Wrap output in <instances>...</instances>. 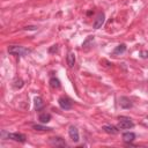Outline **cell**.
Instances as JSON below:
<instances>
[{
	"instance_id": "obj_15",
	"label": "cell",
	"mask_w": 148,
	"mask_h": 148,
	"mask_svg": "<svg viewBox=\"0 0 148 148\" xmlns=\"http://www.w3.org/2000/svg\"><path fill=\"white\" fill-rule=\"evenodd\" d=\"M125 51H126V45H125V44H120V45H118V46L114 49L113 53H114V54H119V53H124Z\"/></svg>"
},
{
	"instance_id": "obj_7",
	"label": "cell",
	"mask_w": 148,
	"mask_h": 148,
	"mask_svg": "<svg viewBox=\"0 0 148 148\" xmlns=\"http://www.w3.org/2000/svg\"><path fill=\"white\" fill-rule=\"evenodd\" d=\"M51 145L52 146H56V147H66V141L62 139V138H59V136H56V138H51L50 140Z\"/></svg>"
},
{
	"instance_id": "obj_19",
	"label": "cell",
	"mask_w": 148,
	"mask_h": 148,
	"mask_svg": "<svg viewBox=\"0 0 148 148\" xmlns=\"http://www.w3.org/2000/svg\"><path fill=\"white\" fill-rule=\"evenodd\" d=\"M25 29H29V30H36L37 27H25Z\"/></svg>"
},
{
	"instance_id": "obj_9",
	"label": "cell",
	"mask_w": 148,
	"mask_h": 148,
	"mask_svg": "<svg viewBox=\"0 0 148 148\" xmlns=\"http://www.w3.org/2000/svg\"><path fill=\"white\" fill-rule=\"evenodd\" d=\"M103 131L105 133H108V134H117L119 132L118 127H116L113 125H104L103 126Z\"/></svg>"
},
{
	"instance_id": "obj_20",
	"label": "cell",
	"mask_w": 148,
	"mask_h": 148,
	"mask_svg": "<svg viewBox=\"0 0 148 148\" xmlns=\"http://www.w3.org/2000/svg\"><path fill=\"white\" fill-rule=\"evenodd\" d=\"M54 50L57 51V45H53V47H52V49H50V52H53Z\"/></svg>"
},
{
	"instance_id": "obj_6",
	"label": "cell",
	"mask_w": 148,
	"mask_h": 148,
	"mask_svg": "<svg viewBox=\"0 0 148 148\" xmlns=\"http://www.w3.org/2000/svg\"><path fill=\"white\" fill-rule=\"evenodd\" d=\"M68 134H69V138L74 141V142H79V140H80V135H79V131H77V128L75 127V126H69V128H68Z\"/></svg>"
},
{
	"instance_id": "obj_14",
	"label": "cell",
	"mask_w": 148,
	"mask_h": 148,
	"mask_svg": "<svg viewBox=\"0 0 148 148\" xmlns=\"http://www.w3.org/2000/svg\"><path fill=\"white\" fill-rule=\"evenodd\" d=\"M50 86H51V88H59L60 87V81L57 79V77H51L50 79Z\"/></svg>"
},
{
	"instance_id": "obj_1",
	"label": "cell",
	"mask_w": 148,
	"mask_h": 148,
	"mask_svg": "<svg viewBox=\"0 0 148 148\" xmlns=\"http://www.w3.org/2000/svg\"><path fill=\"white\" fill-rule=\"evenodd\" d=\"M8 52L9 54H13V56H24V54L30 53V50L23 46H20V45H10L8 47Z\"/></svg>"
},
{
	"instance_id": "obj_18",
	"label": "cell",
	"mask_w": 148,
	"mask_h": 148,
	"mask_svg": "<svg viewBox=\"0 0 148 148\" xmlns=\"http://www.w3.org/2000/svg\"><path fill=\"white\" fill-rule=\"evenodd\" d=\"M140 54L142 58H148V51H141Z\"/></svg>"
},
{
	"instance_id": "obj_8",
	"label": "cell",
	"mask_w": 148,
	"mask_h": 148,
	"mask_svg": "<svg viewBox=\"0 0 148 148\" xmlns=\"http://www.w3.org/2000/svg\"><path fill=\"white\" fill-rule=\"evenodd\" d=\"M119 104H120V106L124 108V109H130V108L133 106V103L131 102V99H130L128 97H125V96H121V97L119 98Z\"/></svg>"
},
{
	"instance_id": "obj_3",
	"label": "cell",
	"mask_w": 148,
	"mask_h": 148,
	"mask_svg": "<svg viewBox=\"0 0 148 148\" xmlns=\"http://www.w3.org/2000/svg\"><path fill=\"white\" fill-rule=\"evenodd\" d=\"M58 103H59V106H60L62 110H69V109H72V106H73L72 101H71L68 97H65V96L60 97V98L58 99Z\"/></svg>"
},
{
	"instance_id": "obj_2",
	"label": "cell",
	"mask_w": 148,
	"mask_h": 148,
	"mask_svg": "<svg viewBox=\"0 0 148 148\" xmlns=\"http://www.w3.org/2000/svg\"><path fill=\"white\" fill-rule=\"evenodd\" d=\"M119 123H118V127L120 130H130L132 127H134V123L132 121V119L130 117H125V116H120L118 118Z\"/></svg>"
},
{
	"instance_id": "obj_13",
	"label": "cell",
	"mask_w": 148,
	"mask_h": 148,
	"mask_svg": "<svg viewBox=\"0 0 148 148\" xmlns=\"http://www.w3.org/2000/svg\"><path fill=\"white\" fill-rule=\"evenodd\" d=\"M66 60H67V65L69 66V67H73L74 66V64H75V54L74 53H68V56H67V58H66Z\"/></svg>"
},
{
	"instance_id": "obj_12",
	"label": "cell",
	"mask_w": 148,
	"mask_h": 148,
	"mask_svg": "<svg viewBox=\"0 0 148 148\" xmlns=\"http://www.w3.org/2000/svg\"><path fill=\"white\" fill-rule=\"evenodd\" d=\"M34 102H35V109H36L37 111H39V110H42V109H43V106H44V103H43V99H42L39 96L35 97Z\"/></svg>"
},
{
	"instance_id": "obj_16",
	"label": "cell",
	"mask_w": 148,
	"mask_h": 148,
	"mask_svg": "<svg viewBox=\"0 0 148 148\" xmlns=\"http://www.w3.org/2000/svg\"><path fill=\"white\" fill-rule=\"evenodd\" d=\"M32 127H34V130H36V131H51V130H52V128H50V127H46V126H43V125H39V124H36V125H34Z\"/></svg>"
},
{
	"instance_id": "obj_4",
	"label": "cell",
	"mask_w": 148,
	"mask_h": 148,
	"mask_svg": "<svg viewBox=\"0 0 148 148\" xmlns=\"http://www.w3.org/2000/svg\"><path fill=\"white\" fill-rule=\"evenodd\" d=\"M7 138L8 139H12V140H14L16 142H21V143L25 142V140H27L25 135L22 134V133H8L7 134Z\"/></svg>"
},
{
	"instance_id": "obj_17",
	"label": "cell",
	"mask_w": 148,
	"mask_h": 148,
	"mask_svg": "<svg viewBox=\"0 0 148 148\" xmlns=\"http://www.w3.org/2000/svg\"><path fill=\"white\" fill-rule=\"evenodd\" d=\"M23 81L21 80V79H18V80H15V82H14V87L15 88H22L23 87Z\"/></svg>"
},
{
	"instance_id": "obj_5",
	"label": "cell",
	"mask_w": 148,
	"mask_h": 148,
	"mask_svg": "<svg viewBox=\"0 0 148 148\" xmlns=\"http://www.w3.org/2000/svg\"><path fill=\"white\" fill-rule=\"evenodd\" d=\"M104 22H105V15H104L103 13H99V14L96 16L95 21H94V24H92L94 29H99V28H102V25L104 24Z\"/></svg>"
},
{
	"instance_id": "obj_11",
	"label": "cell",
	"mask_w": 148,
	"mask_h": 148,
	"mask_svg": "<svg viewBox=\"0 0 148 148\" xmlns=\"http://www.w3.org/2000/svg\"><path fill=\"white\" fill-rule=\"evenodd\" d=\"M51 114L50 113H47V112H43V113H40L39 114V117H38V119H39V121L42 123V124H47L50 120H51Z\"/></svg>"
},
{
	"instance_id": "obj_10",
	"label": "cell",
	"mask_w": 148,
	"mask_h": 148,
	"mask_svg": "<svg viewBox=\"0 0 148 148\" xmlns=\"http://www.w3.org/2000/svg\"><path fill=\"white\" fill-rule=\"evenodd\" d=\"M123 140L125 142H127V143H131V142H133L135 140V134L133 132H125L123 134Z\"/></svg>"
}]
</instances>
